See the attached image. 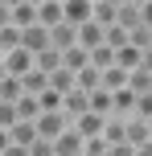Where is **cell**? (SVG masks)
<instances>
[{"label": "cell", "instance_id": "8992f818", "mask_svg": "<svg viewBox=\"0 0 152 156\" xmlns=\"http://www.w3.org/2000/svg\"><path fill=\"white\" fill-rule=\"evenodd\" d=\"M62 21L66 25H87L90 21V0H62Z\"/></svg>", "mask_w": 152, "mask_h": 156}, {"label": "cell", "instance_id": "7a4b0ae2", "mask_svg": "<svg viewBox=\"0 0 152 156\" xmlns=\"http://www.w3.org/2000/svg\"><path fill=\"white\" fill-rule=\"evenodd\" d=\"M87 111H90V94H82V90H70V94L62 99V115H66V123H70V127H74V119H82Z\"/></svg>", "mask_w": 152, "mask_h": 156}, {"label": "cell", "instance_id": "ac0fdd59", "mask_svg": "<svg viewBox=\"0 0 152 156\" xmlns=\"http://www.w3.org/2000/svg\"><path fill=\"white\" fill-rule=\"evenodd\" d=\"M33 70H41V74H54V70H62V54H58V49H41V54L33 58Z\"/></svg>", "mask_w": 152, "mask_h": 156}, {"label": "cell", "instance_id": "83f0119b", "mask_svg": "<svg viewBox=\"0 0 152 156\" xmlns=\"http://www.w3.org/2000/svg\"><path fill=\"white\" fill-rule=\"evenodd\" d=\"M82 156H107V140L95 136V140H82Z\"/></svg>", "mask_w": 152, "mask_h": 156}, {"label": "cell", "instance_id": "d6a6232c", "mask_svg": "<svg viewBox=\"0 0 152 156\" xmlns=\"http://www.w3.org/2000/svg\"><path fill=\"white\" fill-rule=\"evenodd\" d=\"M140 70H148V74H152V49H144V54H140Z\"/></svg>", "mask_w": 152, "mask_h": 156}, {"label": "cell", "instance_id": "484cf974", "mask_svg": "<svg viewBox=\"0 0 152 156\" xmlns=\"http://www.w3.org/2000/svg\"><path fill=\"white\" fill-rule=\"evenodd\" d=\"M128 119H144V123H152V94H140L136 99V107H132V115Z\"/></svg>", "mask_w": 152, "mask_h": 156}, {"label": "cell", "instance_id": "e0dca14e", "mask_svg": "<svg viewBox=\"0 0 152 156\" xmlns=\"http://www.w3.org/2000/svg\"><path fill=\"white\" fill-rule=\"evenodd\" d=\"M123 123H128V119H119V115H107V119H103V140H107V148L123 144Z\"/></svg>", "mask_w": 152, "mask_h": 156}, {"label": "cell", "instance_id": "2e32d148", "mask_svg": "<svg viewBox=\"0 0 152 156\" xmlns=\"http://www.w3.org/2000/svg\"><path fill=\"white\" fill-rule=\"evenodd\" d=\"M21 90H25V94H33V99H37V94H45V90H49V74L29 70V74L21 78Z\"/></svg>", "mask_w": 152, "mask_h": 156}, {"label": "cell", "instance_id": "f546056e", "mask_svg": "<svg viewBox=\"0 0 152 156\" xmlns=\"http://www.w3.org/2000/svg\"><path fill=\"white\" fill-rule=\"evenodd\" d=\"M12 25V0H0V29Z\"/></svg>", "mask_w": 152, "mask_h": 156}, {"label": "cell", "instance_id": "74e56055", "mask_svg": "<svg viewBox=\"0 0 152 156\" xmlns=\"http://www.w3.org/2000/svg\"><path fill=\"white\" fill-rule=\"evenodd\" d=\"M0 78H4V62H0Z\"/></svg>", "mask_w": 152, "mask_h": 156}, {"label": "cell", "instance_id": "7402d4cb", "mask_svg": "<svg viewBox=\"0 0 152 156\" xmlns=\"http://www.w3.org/2000/svg\"><path fill=\"white\" fill-rule=\"evenodd\" d=\"M115 66V49H107V45H99V49H90V70H111Z\"/></svg>", "mask_w": 152, "mask_h": 156}, {"label": "cell", "instance_id": "cb8c5ba5", "mask_svg": "<svg viewBox=\"0 0 152 156\" xmlns=\"http://www.w3.org/2000/svg\"><path fill=\"white\" fill-rule=\"evenodd\" d=\"M12 49H21V29H12V25H8V29H0V58L12 54Z\"/></svg>", "mask_w": 152, "mask_h": 156}, {"label": "cell", "instance_id": "f1b7e54d", "mask_svg": "<svg viewBox=\"0 0 152 156\" xmlns=\"http://www.w3.org/2000/svg\"><path fill=\"white\" fill-rule=\"evenodd\" d=\"M29 156H54V144H49V140H41V136H37V140L29 144Z\"/></svg>", "mask_w": 152, "mask_h": 156}, {"label": "cell", "instance_id": "603a6c76", "mask_svg": "<svg viewBox=\"0 0 152 156\" xmlns=\"http://www.w3.org/2000/svg\"><path fill=\"white\" fill-rule=\"evenodd\" d=\"M21 94H25L21 90V78H8V74L0 78V103H16Z\"/></svg>", "mask_w": 152, "mask_h": 156}, {"label": "cell", "instance_id": "277c9868", "mask_svg": "<svg viewBox=\"0 0 152 156\" xmlns=\"http://www.w3.org/2000/svg\"><path fill=\"white\" fill-rule=\"evenodd\" d=\"M37 25V0H12V29H33Z\"/></svg>", "mask_w": 152, "mask_h": 156}, {"label": "cell", "instance_id": "3957f363", "mask_svg": "<svg viewBox=\"0 0 152 156\" xmlns=\"http://www.w3.org/2000/svg\"><path fill=\"white\" fill-rule=\"evenodd\" d=\"M115 16H119V0H90V21L99 29H111Z\"/></svg>", "mask_w": 152, "mask_h": 156}, {"label": "cell", "instance_id": "4dcf8cb0", "mask_svg": "<svg viewBox=\"0 0 152 156\" xmlns=\"http://www.w3.org/2000/svg\"><path fill=\"white\" fill-rule=\"evenodd\" d=\"M140 25L152 29V0H140Z\"/></svg>", "mask_w": 152, "mask_h": 156}, {"label": "cell", "instance_id": "1f68e13d", "mask_svg": "<svg viewBox=\"0 0 152 156\" xmlns=\"http://www.w3.org/2000/svg\"><path fill=\"white\" fill-rule=\"evenodd\" d=\"M107 156H136V148L123 140V144H115V148H107Z\"/></svg>", "mask_w": 152, "mask_h": 156}, {"label": "cell", "instance_id": "d6986e66", "mask_svg": "<svg viewBox=\"0 0 152 156\" xmlns=\"http://www.w3.org/2000/svg\"><path fill=\"white\" fill-rule=\"evenodd\" d=\"M8 140H12L16 148H25V152H29V144L37 140V127H33V123H25V119H21V123H16L12 132H8Z\"/></svg>", "mask_w": 152, "mask_h": 156}, {"label": "cell", "instance_id": "5bb4252c", "mask_svg": "<svg viewBox=\"0 0 152 156\" xmlns=\"http://www.w3.org/2000/svg\"><path fill=\"white\" fill-rule=\"evenodd\" d=\"M90 66V54L82 45H74V49H66L62 54V70H70V74H78V70H87Z\"/></svg>", "mask_w": 152, "mask_h": 156}, {"label": "cell", "instance_id": "4fadbf2b", "mask_svg": "<svg viewBox=\"0 0 152 156\" xmlns=\"http://www.w3.org/2000/svg\"><path fill=\"white\" fill-rule=\"evenodd\" d=\"M123 140H128L132 148H144L148 144V123L144 119H128V123H123Z\"/></svg>", "mask_w": 152, "mask_h": 156}, {"label": "cell", "instance_id": "8d00e7d4", "mask_svg": "<svg viewBox=\"0 0 152 156\" xmlns=\"http://www.w3.org/2000/svg\"><path fill=\"white\" fill-rule=\"evenodd\" d=\"M148 144H152V123H148Z\"/></svg>", "mask_w": 152, "mask_h": 156}, {"label": "cell", "instance_id": "9a60e30c", "mask_svg": "<svg viewBox=\"0 0 152 156\" xmlns=\"http://www.w3.org/2000/svg\"><path fill=\"white\" fill-rule=\"evenodd\" d=\"M78 45L87 49V54H90V49H99V45H103V29H99L95 21H87V25H78Z\"/></svg>", "mask_w": 152, "mask_h": 156}, {"label": "cell", "instance_id": "44dd1931", "mask_svg": "<svg viewBox=\"0 0 152 156\" xmlns=\"http://www.w3.org/2000/svg\"><path fill=\"white\" fill-rule=\"evenodd\" d=\"M37 115H41L37 99H33V94H21V99H16V119H25V123H37Z\"/></svg>", "mask_w": 152, "mask_h": 156}, {"label": "cell", "instance_id": "e575fe53", "mask_svg": "<svg viewBox=\"0 0 152 156\" xmlns=\"http://www.w3.org/2000/svg\"><path fill=\"white\" fill-rule=\"evenodd\" d=\"M8 144H12V140H8V132H0V152H4Z\"/></svg>", "mask_w": 152, "mask_h": 156}, {"label": "cell", "instance_id": "4316f807", "mask_svg": "<svg viewBox=\"0 0 152 156\" xmlns=\"http://www.w3.org/2000/svg\"><path fill=\"white\" fill-rule=\"evenodd\" d=\"M16 123H21L16 119V103H0V132H12Z\"/></svg>", "mask_w": 152, "mask_h": 156}, {"label": "cell", "instance_id": "5b68a950", "mask_svg": "<svg viewBox=\"0 0 152 156\" xmlns=\"http://www.w3.org/2000/svg\"><path fill=\"white\" fill-rule=\"evenodd\" d=\"M0 62H4V74L8 78H25L33 70V54H25V49H12V54H4Z\"/></svg>", "mask_w": 152, "mask_h": 156}, {"label": "cell", "instance_id": "52a82bcc", "mask_svg": "<svg viewBox=\"0 0 152 156\" xmlns=\"http://www.w3.org/2000/svg\"><path fill=\"white\" fill-rule=\"evenodd\" d=\"M21 49H25V54H33V58H37L41 49H49V29H41V25L25 29V33H21Z\"/></svg>", "mask_w": 152, "mask_h": 156}, {"label": "cell", "instance_id": "6da1fadb", "mask_svg": "<svg viewBox=\"0 0 152 156\" xmlns=\"http://www.w3.org/2000/svg\"><path fill=\"white\" fill-rule=\"evenodd\" d=\"M33 127H37V136H41V140H49V144H54V140H58V136H62L70 123H66V115H62V111H45V115H37V123H33Z\"/></svg>", "mask_w": 152, "mask_h": 156}, {"label": "cell", "instance_id": "d590c367", "mask_svg": "<svg viewBox=\"0 0 152 156\" xmlns=\"http://www.w3.org/2000/svg\"><path fill=\"white\" fill-rule=\"evenodd\" d=\"M136 156H152V144H144V148H136Z\"/></svg>", "mask_w": 152, "mask_h": 156}, {"label": "cell", "instance_id": "ba28073f", "mask_svg": "<svg viewBox=\"0 0 152 156\" xmlns=\"http://www.w3.org/2000/svg\"><path fill=\"white\" fill-rule=\"evenodd\" d=\"M37 25L41 29H58L62 25V0H37Z\"/></svg>", "mask_w": 152, "mask_h": 156}, {"label": "cell", "instance_id": "7c38bea8", "mask_svg": "<svg viewBox=\"0 0 152 156\" xmlns=\"http://www.w3.org/2000/svg\"><path fill=\"white\" fill-rule=\"evenodd\" d=\"M123 86H128V74H123L119 66H111V70H103V74H99V90H107V94H119Z\"/></svg>", "mask_w": 152, "mask_h": 156}, {"label": "cell", "instance_id": "30bf717a", "mask_svg": "<svg viewBox=\"0 0 152 156\" xmlns=\"http://www.w3.org/2000/svg\"><path fill=\"white\" fill-rule=\"evenodd\" d=\"M115 25H119L123 33H132L140 25V0H119V16H115Z\"/></svg>", "mask_w": 152, "mask_h": 156}, {"label": "cell", "instance_id": "9c48e42d", "mask_svg": "<svg viewBox=\"0 0 152 156\" xmlns=\"http://www.w3.org/2000/svg\"><path fill=\"white\" fill-rule=\"evenodd\" d=\"M54 156H82V136L74 132V127H66L54 140Z\"/></svg>", "mask_w": 152, "mask_h": 156}, {"label": "cell", "instance_id": "ffe728a7", "mask_svg": "<svg viewBox=\"0 0 152 156\" xmlns=\"http://www.w3.org/2000/svg\"><path fill=\"white\" fill-rule=\"evenodd\" d=\"M128 90L136 94V99H140V94H152V74L148 70H132L128 74Z\"/></svg>", "mask_w": 152, "mask_h": 156}, {"label": "cell", "instance_id": "836d02e7", "mask_svg": "<svg viewBox=\"0 0 152 156\" xmlns=\"http://www.w3.org/2000/svg\"><path fill=\"white\" fill-rule=\"evenodd\" d=\"M0 156H29V152H25V148H16V144H8V148L0 152Z\"/></svg>", "mask_w": 152, "mask_h": 156}, {"label": "cell", "instance_id": "8fae6325", "mask_svg": "<svg viewBox=\"0 0 152 156\" xmlns=\"http://www.w3.org/2000/svg\"><path fill=\"white\" fill-rule=\"evenodd\" d=\"M74 132H78L82 140H95V136H103V115H95V111H87L82 119H74Z\"/></svg>", "mask_w": 152, "mask_h": 156}, {"label": "cell", "instance_id": "d4e9b609", "mask_svg": "<svg viewBox=\"0 0 152 156\" xmlns=\"http://www.w3.org/2000/svg\"><path fill=\"white\" fill-rule=\"evenodd\" d=\"M90 111H95V115H111V94L107 90H90Z\"/></svg>", "mask_w": 152, "mask_h": 156}]
</instances>
